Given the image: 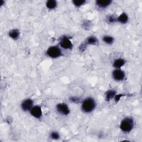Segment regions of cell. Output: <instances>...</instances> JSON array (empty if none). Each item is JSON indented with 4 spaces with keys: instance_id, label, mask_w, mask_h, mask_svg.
Returning <instances> with one entry per match:
<instances>
[{
    "instance_id": "cell-3",
    "label": "cell",
    "mask_w": 142,
    "mask_h": 142,
    "mask_svg": "<svg viewBox=\"0 0 142 142\" xmlns=\"http://www.w3.org/2000/svg\"><path fill=\"white\" fill-rule=\"evenodd\" d=\"M47 55L53 58H58L62 55V52L60 49L57 46H52L49 48L47 51Z\"/></svg>"
},
{
    "instance_id": "cell-9",
    "label": "cell",
    "mask_w": 142,
    "mask_h": 142,
    "mask_svg": "<svg viewBox=\"0 0 142 142\" xmlns=\"http://www.w3.org/2000/svg\"><path fill=\"white\" fill-rule=\"evenodd\" d=\"M112 3L111 0H98L96 1V4L98 7L100 8H105L108 6Z\"/></svg>"
},
{
    "instance_id": "cell-15",
    "label": "cell",
    "mask_w": 142,
    "mask_h": 142,
    "mask_svg": "<svg viewBox=\"0 0 142 142\" xmlns=\"http://www.w3.org/2000/svg\"><path fill=\"white\" fill-rule=\"evenodd\" d=\"M98 43V40L94 36L89 37L88 39H87V41L86 43L87 45H96Z\"/></svg>"
},
{
    "instance_id": "cell-5",
    "label": "cell",
    "mask_w": 142,
    "mask_h": 142,
    "mask_svg": "<svg viewBox=\"0 0 142 142\" xmlns=\"http://www.w3.org/2000/svg\"><path fill=\"white\" fill-rule=\"evenodd\" d=\"M57 111L63 115H68L69 113V110L67 105L64 103H59L57 105Z\"/></svg>"
},
{
    "instance_id": "cell-21",
    "label": "cell",
    "mask_w": 142,
    "mask_h": 142,
    "mask_svg": "<svg viewBox=\"0 0 142 142\" xmlns=\"http://www.w3.org/2000/svg\"><path fill=\"white\" fill-rule=\"evenodd\" d=\"M125 96V94H118V95L115 96V101L117 102H118L119 101L120 98H121L122 97H123V96Z\"/></svg>"
},
{
    "instance_id": "cell-22",
    "label": "cell",
    "mask_w": 142,
    "mask_h": 142,
    "mask_svg": "<svg viewBox=\"0 0 142 142\" xmlns=\"http://www.w3.org/2000/svg\"><path fill=\"white\" fill-rule=\"evenodd\" d=\"M3 1H1V3H0V4H1V5H2L3 4Z\"/></svg>"
},
{
    "instance_id": "cell-7",
    "label": "cell",
    "mask_w": 142,
    "mask_h": 142,
    "mask_svg": "<svg viewBox=\"0 0 142 142\" xmlns=\"http://www.w3.org/2000/svg\"><path fill=\"white\" fill-rule=\"evenodd\" d=\"M33 101L31 99H27L22 103L21 107L24 111L31 110L33 106Z\"/></svg>"
},
{
    "instance_id": "cell-2",
    "label": "cell",
    "mask_w": 142,
    "mask_h": 142,
    "mask_svg": "<svg viewBox=\"0 0 142 142\" xmlns=\"http://www.w3.org/2000/svg\"><path fill=\"white\" fill-rule=\"evenodd\" d=\"M134 127V121L132 118L127 117L122 121L120 127L125 132H129Z\"/></svg>"
},
{
    "instance_id": "cell-12",
    "label": "cell",
    "mask_w": 142,
    "mask_h": 142,
    "mask_svg": "<svg viewBox=\"0 0 142 142\" xmlns=\"http://www.w3.org/2000/svg\"><path fill=\"white\" fill-rule=\"evenodd\" d=\"M9 36L13 40H17L20 36V31L18 30H12L9 32Z\"/></svg>"
},
{
    "instance_id": "cell-18",
    "label": "cell",
    "mask_w": 142,
    "mask_h": 142,
    "mask_svg": "<svg viewBox=\"0 0 142 142\" xmlns=\"http://www.w3.org/2000/svg\"><path fill=\"white\" fill-rule=\"evenodd\" d=\"M51 137L53 139H58L59 138L60 136L58 133L56 132H53L51 134Z\"/></svg>"
},
{
    "instance_id": "cell-13",
    "label": "cell",
    "mask_w": 142,
    "mask_h": 142,
    "mask_svg": "<svg viewBox=\"0 0 142 142\" xmlns=\"http://www.w3.org/2000/svg\"><path fill=\"white\" fill-rule=\"evenodd\" d=\"M46 6L49 9H54L57 6V2L54 0H49L46 3Z\"/></svg>"
},
{
    "instance_id": "cell-20",
    "label": "cell",
    "mask_w": 142,
    "mask_h": 142,
    "mask_svg": "<svg viewBox=\"0 0 142 142\" xmlns=\"http://www.w3.org/2000/svg\"><path fill=\"white\" fill-rule=\"evenodd\" d=\"M70 100L74 103H78L79 102L80 99L77 97H70Z\"/></svg>"
},
{
    "instance_id": "cell-16",
    "label": "cell",
    "mask_w": 142,
    "mask_h": 142,
    "mask_svg": "<svg viewBox=\"0 0 142 142\" xmlns=\"http://www.w3.org/2000/svg\"><path fill=\"white\" fill-rule=\"evenodd\" d=\"M103 40L104 42H106V43H107V44H109V45L112 44L113 42H114V39L111 36H106L103 37Z\"/></svg>"
},
{
    "instance_id": "cell-10",
    "label": "cell",
    "mask_w": 142,
    "mask_h": 142,
    "mask_svg": "<svg viewBox=\"0 0 142 142\" xmlns=\"http://www.w3.org/2000/svg\"><path fill=\"white\" fill-rule=\"evenodd\" d=\"M125 63V61L122 58H119L114 61L113 63V67L115 68H119L122 67L123 65H124Z\"/></svg>"
},
{
    "instance_id": "cell-17",
    "label": "cell",
    "mask_w": 142,
    "mask_h": 142,
    "mask_svg": "<svg viewBox=\"0 0 142 142\" xmlns=\"http://www.w3.org/2000/svg\"><path fill=\"white\" fill-rule=\"evenodd\" d=\"M85 2L86 1H84V0H78V1H75L74 0V1H73V4L77 7H79L82 6V5L85 3Z\"/></svg>"
},
{
    "instance_id": "cell-19",
    "label": "cell",
    "mask_w": 142,
    "mask_h": 142,
    "mask_svg": "<svg viewBox=\"0 0 142 142\" xmlns=\"http://www.w3.org/2000/svg\"><path fill=\"white\" fill-rule=\"evenodd\" d=\"M117 21V19L116 18V17H114V16H110V17L108 18V22L110 23H113L114 22Z\"/></svg>"
},
{
    "instance_id": "cell-6",
    "label": "cell",
    "mask_w": 142,
    "mask_h": 142,
    "mask_svg": "<svg viewBox=\"0 0 142 142\" xmlns=\"http://www.w3.org/2000/svg\"><path fill=\"white\" fill-rule=\"evenodd\" d=\"M113 77L116 81H122L125 77V73L122 70L116 69L113 71Z\"/></svg>"
},
{
    "instance_id": "cell-14",
    "label": "cell",
    "mask_w": 142,
    "mask_h": 142,
    "mask_svg": "<svg viewBox=\"0 0 142 142\" xmlns=\"http://www.w3.org/2000/svg\"><path fill=\"white\" fill-rule=\"evenodd\" d=\"M116 92L114 91H113V90L108 91L106 93V100L107 101H110L114 96H116Z\"/></svg>"
},
{
    "instance_id": "cell-1",
    "label": "cell",
    "mask_w": 142,
    "mask_h": 142,
    "mask_svg": "<svg viewBox=\"0 0 142 142\" xmlns=\"http://www.w3.org/2000/svg\"><path fill=\"white\" fill-rule=\"evenodd\" d=\"M96 107L94 100L92 98H88L85 100L82 106V110L86 113L91 112Z\"/></svg>"
},
{
    "instance_id": "cell-11",
    "label": "cell",
    "mask_w": 142,
    "mask_h": 142,
    "mask_svg": "<svg viewBox=\"0 0 142 142\" xmlns=\"http://www.w3.org/2000/svg\"><path fill=\"white\" fill-rule=\"evenodd\" d=\"M117 21L122 23H126L128 21V17L125 13H123L117 18Z\"/></svg>"
},
{
    "instance_id": "cell-4",
    "label": "cell",
    "mask_w": 142,
    "mask_h": 142,
    "mask_svg": "<svg viewBox=\"0 0 142 142\" xmlns=\"http://www.w3.org/2000/svg\"><path fill=\"white\" fill-rule=\"evenodd\" d=\"M60 46L64 49H72L73 47L72 43L67 37H63L60 41Z\"/></svg>"
},
{
    "instance_id": "cell-8",
    "label": "cell",
    "mask_w": 142,
    "mask_h": 142,
    "mask_svg": "<svg viewBox=\"0 0 142 142\" xmlns=\"http://www.w3.org/2000/svg\"><path fill=\"white\" fill-rule=\"evenodd\" d=\"M31 114L36 118H40L42 116L41 108L39 106H35L31 110Z\"/></svg>"
}]
</instances>
